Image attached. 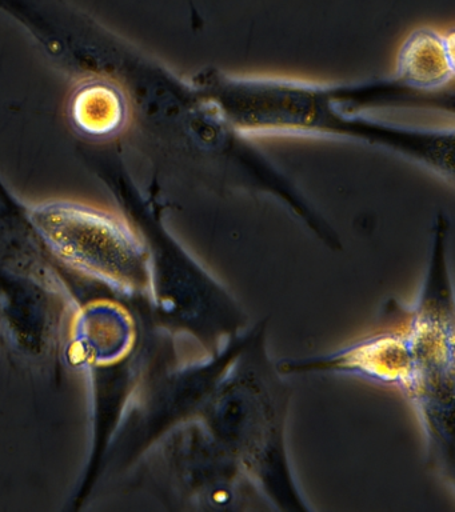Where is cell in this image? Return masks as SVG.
<instances>
[{"mask_svg":"<svg viewBox=\"0 0 455 512\" xmlns=\"http://www.w3.org/2000/svg\"><path fill=\"white\" fill-rule=\"evenodd\" d=\"M199 91L250 136L342 140L399 156L454 184L453 126H422L382 116L422 110L454 114V90L425 94L393 74L321 83L283 76L238 75L206 66L191 76Z\"/></svg>","mask_w":455,"mask_h":512,"instance_id":"1","label":"cell"},{"mask_svg":"<svg viewBox=\"0 0 455 512\" xmlns=\"http://www.w3.org/2000/svg\"><path fill=\"white\" fill-rule=\"evenodd\" d=\"M63 356L85 374L90 392V446L70 499L81 510L103 479L107 454L151 364L167 339L151 322L147 300L122 298L77 279Z\"/></svg>","mask_w":455,"mask_h":512,"instance_id":"2","label":"cell"},{"mask_svg":"<svg viewBox=\"0 0 455 512\" xmlns=\"http://www.w3.org/2000/svg\"><path fill=\"white\" fill-rule=\"evenodd\" d=\"M286 378L267 347L266 319L251 324L198 419L234 456L271 510L311 512L287 450L293 388Z\"/></svg>","mask_w":455,"mask_h":512,"instance_id":"3","label":"cell"},{"mask_svg":"<svg viewBox=\"0 0 455 512\" xmlns=\"http://www.w3.org/2000/svg\"><path fill=\"white\" fill-rule=\"evenodd\" d=\"M449 216L439 212L430 232L421 292L406 311L413 374L403 395L413 404L426 436L427 460L454 483V296Z\"/></svg>","mask_w":455,"mask_h":512,"instance_id":"4","label":"cell"},{"mask_svg":"<svg viewBox=\"0 0 455 512\" xmlns=\"http://www.w3.org/2000/svg\"><path fill=\"white\" fill-rule=\"evenodd\" d=\"M133 208L149 258L151 322L159 331L186 336L203 355L218 354L251 326L241 303L166 227L157 202Z\"/></svg>","mask_w":455,"mask_h":512,"instance_id":"5","label":"cell"},{"mask_svg":"<svg viewBox=\"0 0 455 512\" xmlns=\"http://www.w3.org/2000/svg\"><path fill=\"white\" fill-rule=\"evenodd\" d=\"M133 470L139 483L170 510H271L234 456L199 419L163 436Z\"/></svg>","mask_w":455,"mask_h":512,"instance_id":"6","label":"cell"},{"mask_svg":"<svg viewBox=\"0 0 455 512\" xmlns=\"http://www.w3.org/2000/svg\"><path fill=\"white\" fill-rule=\"evenodd\" d=\"M249 328L218 354L203 355L194 362L179 363L174 339L162 347L115 435L103 478L133 470L163 436L198 419L223 372L245 344Z\"/></svg>","mask_w":455,"mask_h":512,"instance_id":"7","label":"cell"},{"mask_svg":"<svg viewBox=\"0 0 455 512\" xmlns=\"http://www.w3.org/2000/svg\"><path fill=\"white\" fill-rule=\"evenodd\" d=\"M27 216L61 270L122 298L147 300L149 258L129 224L77 204H49Z\"/></svg>","mask_w":455,"mask_h":512,"instance_id":"8","label":"cell"},{"mask_svg":"<svg viewBox=\"0 0 455 512\" xmlns=\"http://www.w3.org/2000/svg\"><path fill=\"white\" fill-rule=\"evenodd\" d=\"M75 300L65 278H37L0 267V342L30 370H57Z\"/></svg>","mask_w":455,"mask_h":512,"instance_id":"9","label":"cell"},{"mask_svg":"<svg viewBox=\"0 0 455 512\" xmlns=\"http://www.w3.org/2000/svg\"><path fill=\"white\" fill-rule=\"evenodd\" d=\"M283 375H350L405 392L413 374V355L406 324L358 340L342 350L311 358L277 360Z\"/></svg>","mask_w":455,"mask_h":512,"instance_id":"10","label":"cell"},{"mask_svg":"<svg viewBox=\"0 0 455 512\" xmlns=\"http://www.w3.org/2000/svg\"><path fill=\"white\" fill-rule=\"evenodd\" d=\"M393 75L407 87L425 94L453 90L454 32L415 28L399 47Z\"/></svg>","mask_w":455,"mask_h":512,"instance_id":"11","label":"cell"},{"mask_svg":"<svg viewBox=\"0 0 455 512\" xmlns=\"http://www.w3.org/2000/svg\"><path fill=\"white\" fill-rule=\"evenodd\" d=\"M187 2H189L190 7L191 24H193L194 30H199V28L203 26L201 12H199L198 7L195 6L194 0H187Z\"/></svg>","mask_w":455,"mask_h":512,"instance_id":"12","label":"cell"}]
</instances>
